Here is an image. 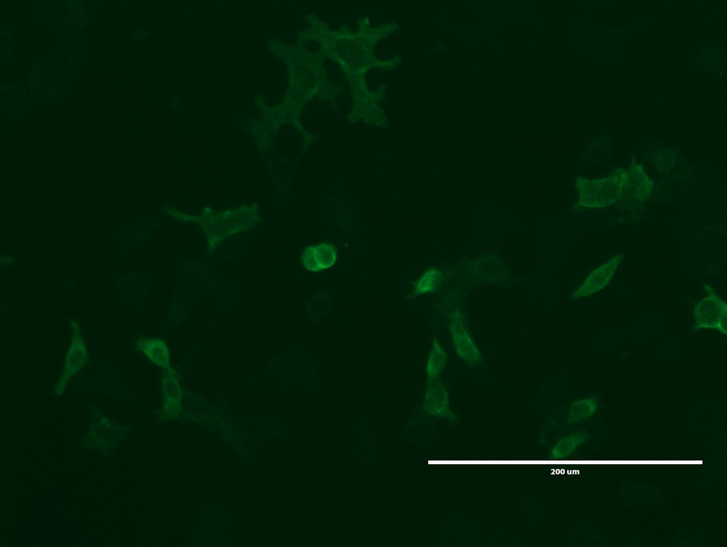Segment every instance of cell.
Listing matches in <instances>:
<instances>
[{
  "label": "cell",
  "mask_w": 727,
  "mask_h": 547,
  "mask_svg": "<svg viewBox=\"0 0 727 547\" xmlns=\"http://www.w3.org/2000/svg\"><path fill=\"white\" fill-rule=\"evenodd\" d=\"M74 336L72 343L67 353L65 364L64 374L58 385L63 388L67 381L76 373L87 361L86 347L82 340L78 326L73 323Z\"/></svg>",
  "instance_id": "7"
},
{
  "label": "cell",
  "mask_w": 727,
  "mask_h": 547,
  "mask_svg": "<svg viewBox=\"0 0 727 547\" xmlns=\"http://www.w3.org/2000/svg\"><path fill=\"white\" fill-rule=\"evenodd\" d=\"M597 399L594 397L584 398L575 401L569 410L567 421L575 424L591 417L596 411Z\"/></svg>",
  "instance_id": "12"
},
{
  "label": "cell",
  "mask_w": 727,
  "mask_h": 547,
  "mask_svg": "<svg viewBox=\"0 0 727 547\" xmlns=\"http://www.w3.org/2000/svg\"><path fill=\"white\" fill-rule=\"evenodd\" d=\"M443 279L442 272L436 267L429 268L416 282L414 295L432 292L437 289Z\"/></svg>",
  "instance_id": "14"
},
{
  "label": "cell",
  "mask_w": 727,
  "mask_h": 547,
  "mask_svg": "<svg viewBox=\"0 0 727 547\" xmlns=\"http://www.w3.org/2000/svg\"><path fill=\"white\" fill-rule=\"evenodd\" d=\"M654 182L648 177L642 164L632 158L630 167L625 170L623 197L629 201L648 200L653 191Z\"/></svg>",
  "instance_id": "3"
},
{
  "label": "cell",
  "mask_w": 727,
  "mask_h": 547,
  "mask_svg": "<svg viewBox=\"0 0 727 547\" xmlns=\"http://www.w3.org/2000/svg\"><path fill=\"white\" fill-rule=\"evenodd\" d=\"M707 296L694 309L696 320L693 331L699 328H714L726 334L727 306L708 284L705 285Z\"/></svg>",
  "instance_id": "2"
},
{
  "label": "cell",
  "mask_w": 727,
  "mask_h": 547,
  "mask_svg": "<svg viewBox=\"0 0 727 547\" xmlns=\"http://www.w3.org/2000/svg\"><path fill=\"white\" fill-rule=\"evenodd\" d=\"M449 330L457 354L468 365L479 363L481 353L466 330L459 311L451 314Z\"/></svg>",
  "instance_id": "5"
},
{
  "label": "cell",
  "mask_w": 727,
  "mask_h": 547,
  "mask_svg": "<svg viewBox=\"0 0 727 547\" xmlns=\"http://www.w3.org/2000/svg\"><path fill=\"white\" fill-rule=\"evenodd\" d=\"M315 256L320 270L331 267L336 262L337 250L331 243L315 245Z\"/></svg>",
  "instance_id": "16"
},
{
  "label": "cell",
  "mask_w": 727,
  "mask_h": 547,
  "mask_svg": "<svg viewBox=\"0 0 727 547\" xmlns=\"http://www.w3.org/2000/svg\"><path fill=\"white\" fill-rule=\"evenodd\" d=\"M616 144L609 136H600L592 140L583 153L584 160L591 165L603 164L613 154Z\"/></svg>",
  "instance_id": "8"
},
{
  "label": "cell",
  "mask_w": 727,
  "mask_h": 547,
  "mask_svg": "<svg viewBox=\"0 0 727 547\" xmlns=\"http://www.w3.org/2000/svg\"><path fill=\"white\" fill-rule=\"evenodd\" d=\"M447 354L436 340L433 341L432 348L430 351L427 365V381H432L439 378L443 368L446 365Z\"/></svg>",
  "instance_id": "13"
},
{
  "label": "cell",
  "mask_w": 727,
  "mask_h": 547,
  "mask_svg": "<svg viewBox=\"0 0 727 547\" xmlns=\"http://www.w3.org/2000/svg\"><path fill=\"white\" fill-rule=\"evenodd\" d=\"M138 348L153 363L166 369L170 368V358L165 343L158 338H143L138 341Z\"/></svg>",
  "instance_id": "9"
},
{
  "label": "cell",
  "mask_w": 727,
  "mask_h": 547,
  "mask_svg": "<svg viewBox=\"0 0 727 547\" xmlns=\"http://www.w3.org/2000/svg\"><path fill=\"white\" fill-rule=\"evenodd\" d=\"M588 436L587 432L579 431L563 437L552 448L550 452V456L557 458L569 456L586 441Z\"/></svg>",
  "instance_id": "11"
},
{
  "label": "cell",
  "mask_w": 727,
  "mask_h": 547,
  "mask_svg": "<svg viewBox=\"0 0 727 547\" xmlns=\"http://www.w3.org/2000/svg\"><path fill=\"white\" fill-rule=\"evenodd\" d=\"M679 156L671 148L663 146L651 149L648 158L657 172L662 175H669L676 167Z\"/></svg>",
  "instance_id": "10"
},
{
  "label": "cell",
  "mask_w": 727,
  "mask_h": 547,
  "mask_svg": "<svg viewBox=\"0 0 727 547\" xmlns=\"http://www.w3.org/2000/svg\"><path fill=\"white\" fill-rule=\"evenodd\" d=\"M424 408L433 416L444 418L454 424L459 421L458 416L450 409L449 395L445 387L437 379L427 381Z\"/></svg>",
  "instance_id": "6"
},
{
  "label": "cell",
  "mask_w": 727,
  "mask_h": 547,
  "mask_svg": "<svg viewBox=\"0 0 727 547\" xmlns=\"http://www.w3.org/2000/svg\"><path fill=\"white\" fill-rule=\"evenodd\" d=\"M623 259V254L617 255L611 258L608 262L594 269L588 275L581 287L572 294V299L575 300L581 297H586L603 289L610 282Z\"/></svg>",
  "instance_id": "4"
},
{
  "label": "cell",
  "mask_w": 727,
  "mask_h": 547,
  "mask_svg": "<svg viewBox=\"0 0 727 547\" xmlns=\"http://www.w3.org/2000/svg\"><path fill=\"white\" fill-rule=\"evenodd\" d=\"M625 170L616 167L603 178L590 179L578 177L574 186L579 193L577 207L601 209L608 206L623 197Z\"/></svg>",
  "instance_id": "1"
},
{
  "label": "cell",
  "mask_w": 727,
  "mask_h": 547,
  "mask_svg": "<svg viewBox=\"0 0 727 547\" xmlns=\"http://www.w3.org/2000/svg\"><path fill=\"white\" fill-rule=\"evenodd\" d=\"M301 260L304 267L312 272L321 271L315 256V245L305 248L302 253Z\"/></svg>",
  "instance_id": "17"
},
{
  "label": "cell",
  "mask_w": 727,
  "mask_h": 547,
  "mask_svg": "<svg viewBox=\"0 0 727 547\" xmlns=\"http://www.w3.org/2000/svg\"><path fill=\"white\" fill-rule=\"evenodd\" d=\"M721 55L714 47L701 49L697 55V66L704 72L715 71L720 65Z\"/></svg>",
  "instance_id": "15"
}]
</instances>
